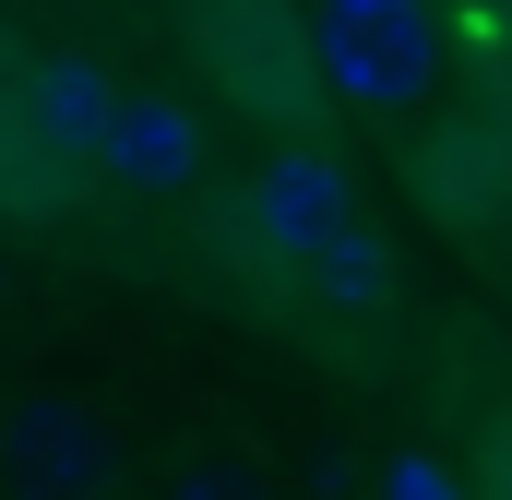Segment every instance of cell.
<instances>
[{
	"label": "cell",
	"mask_w": 512,
	"mask_h": 500,
	"mask_svg": "<svg viewBox=\"0 0 512 500\" xmlns=\"http://www.w3.org/2000/svg\"><path fill=\"white\" fill-rule=\"evenodd\" d=\"M298 36H310V84H322L334 108L405 120V108H429V84H441V12H429V0H310Z\"/></svg>",
	"instance_id": "obj_1"
},
{
	"label": "cell",
	"mask_w": 512,
	"mask_h": 500,
	"mask_svg": "<svg viewBox=\"0 0 512 500\" xmlns=\"http://www.w3.org/2000/svg\"><path fill=\"white\" fill-rule=\"evenodd\" d=\"M179 36L191 60L215 72V96H239L251 120H310L322 84H310V36L286 0H179Z\"/></svg>",
	"instance_id": "obj_2"
},
{
	"label": "cell",
	"mask_w": 512,
	"mask_h": 500,
	"mask_svg": "<svg viewBox=\"0 0 512 500\" xmlns=\"http://www.w3.org/2000/svg\"><path fill=\"white\" fill-rule=\"evenodd\" d=\"M346 227H358V179H346L322 143H274L262 179L239 191V239H251L262 262H286V274H310Z\"/></svg>",
	"instance_id": "obj_3"
},
{
	"label": "cell",
	"mask_w": 512,
	"mask_h": 500,
	"mask_svg": "<svg viewBox=\"0 0 512 500\" xmlns=\"http://www.w3.org/2000/svg\"><path fill=\"white\" fill-rule=\"evenodd\" d=\"M0 477H12V500H108L120 453L72 393H12L0 405Z\"/></svg>",
	"instance_id": "obj_4"
},
{
	"label": "cell",
	"mask_w": 512,
	"mask_h": 500,
	"mask_svg": "<svg viewBox=\"0 0 512 500\" xmlns=\"http://www.w3.org/2000/svg\"><path fill=\"white\" fill-rule=\"evenodd\" d=\"M108 108L120 84L84 60V48H48V60H12V120L36 131V155L60 179H96V143H108Z\"/></svg>",
	"instance_id": "obj_5"
},
{
	"label": "cell",
	"mask_w": 512,
	"mask_h": 500,
	"mask_svg": "<svg viewBox=\"0 0 512 500\" xmlns=\"http://www.w3.org/2000/svg\"><path fill=\"white\" fill-rule=\"evenodd\" d=\"M96 179L108 191H191L203 179V120L179 96H120L108 143H96Z\"/></svg>",
	"instance_id": "obj_6"
},
{
	"label": "cell",
	"mask_w": 512,
	"mask_h": 500,
	"mask_svg": "<svg viewBox=\"0 0 512 500\" xmlns=\"http://www.w3.org/2000/svg\"><path fill=\"white\" fill-rule=\"evenodd\" d=\"M310 286H322V298H334V310H382V298H393V250H382V227H370V215H358V227H346V239L322 250V262H310Z\"/></svg>",
	"instance_id": "obj_7"
},
{
	"label": "cell",
	"mask_w": 512,
	"mask_h": 500,
	"mask_svg": "<svg viewBox=\"0 0 512 500\" xmlns=\"http://www.w3.org/2000/svg\"><path fill=\"white\" fill-rule=\"evenodd\" d=\"M370 489H382V500H477L441 453H382V477H370Z\"/></svg>",
	"instance_id": "obj_8"
},
{
	"label": "cell",
	"mask_w": 512,
	"mask_h": 500,
	"mask_svg": "<svg viewBox=\"0 0 512 500\" xmlns=\"http://www.w3.org/2000/svg\"><path fill=\"white\" fill-rule=\"evenodd\" d=\"M167 500H274L251 477V465H179V477H167Z\"/></svg>",
	"instance_id": "obj_9"
},
{
	"label": "cell",
	"mask_w": 512,
	"mask_h": 500,
	"mask_svg": "<svg viewBox=\"0 0 512 500\" xmlns=\"http://www.w3.org/2000/svg\"><path fill=\"white\" fill-rule=\"evenodd\" d=\"M477 500H512V429L489 441V489H477Z\"/></svg>",
	"instance_id": "obj_10"
},
{
	"label": "cell",
	"mask_w": 512,
	"mask_h": 500,
	"mask_svg": "<svg viewBox=\"0 0 512 500\" xmlns=\"http://www.w3.org/2000/svg\"><path fill=\"white\" fill-rule=\"evenodd\" d=\"M0 286H12V262H0Z\"/></svg>",
	"instance_id": "obj_11"
}]
</instances>
